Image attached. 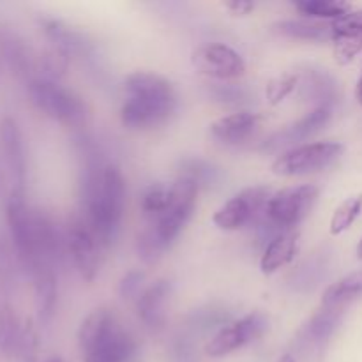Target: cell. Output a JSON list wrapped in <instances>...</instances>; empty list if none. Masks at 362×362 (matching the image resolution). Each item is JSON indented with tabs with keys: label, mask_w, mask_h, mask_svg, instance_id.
Returning <instances> with one entry per match:
<instances>
[{
	"label": "cell",
	"mask_w": 362,
	"mask_h": 362,
	"mask_svg": "<svg viewBox=\"0 0 362 362\" xmlns=\"http://www.w3.org/2000/svg\"><path fill=\"white\" fill-rule=\"evenodd\" d=\"M81 154L80 197L83 219L101 246L117 240L126 205V184L120 170L108 163L88 138L78 141Z\"/></svg>",
	"instance_id": "cell-1"
},
{
	"label": "cell",
	"mask_w": 362,
	"mask_h": 362,
	"mask_svg": "<svg viewBox=\"0 0 362 362\" xmlns=\"http://www.w3.org/2000/svg\"><path fill=\"white\" fill-rule=\"evenodd\" d=\"M127 99L120 120L129 129H151L165 124L175 113L177 94L166 78L136 71L126 78Z\"/></svg>",
	"instance_id": "cell-2"
},
{
	"label": "cell",
	"mask_w": 362,
	"mask_h": 362,
	"mask_svg": "<svg viewBox=\"0 0 362 362\" xmlns=\"http://www.w3.org/2000/svg\"><path fill=\"white\" fill-rule=\"evenodd\" d=\"M78 346L85 362H134L138 352L133 336L106 308L85 318L78 331Z\"/></svg>",
	"instance_id": "cell-3"
},
{
	"label": "cell",
	"mask_w": 362,
	"mask_h": 362,
	"mask_svg": "<svg viewBox=\"0 0 362 362\" xmlns=\"http://www.w3.org/2000/svg\"><path fill=\"white\" fill-rule=\"evenodd\" d=\"M28 98L37 110L67 127H80L87 120V106L74 92L48 78H32L27 85Z\"/></svg>",
	"instance_id": "cell-4"
},
{
	"label": "cell",
	"mask_w": 362,
	"mask_h": 362,
	"mask_svg": "<svg viewBox=\"0 0 362 362\" xmlns=\"http://www.w3.org/2000/svg\"><path fill=\"white\" fill-rule=\"evenodd\" d=\"M197 194L198 187L191 180L179 177L173 182L172 205L161 216L148 221V225L145 226V230L152 233V237L158 240V244L165 251L172 246L173 240L179 237V233L182 232L184 226L187 225V221L193 216L194 205H197Z\"/></svg>",
	"instance_id": "cell-5"
},
{
	"label": "cell",
	"mask_w": 362,
	"mask_h": 362,
	"mask_svg": "<svg viewBox=\"0 0 362 362\" xmlns=\"http://www.w3.org/2000/svg\"><path fill=\"white\" fill-rule=\"evenodd\" d=\"M7 226L14 251L28 274L39 267L35 250V211L25 202L23 191H14L7 200Z\"/></svg>",
	"instance_id": "cell-6"
},
{
	"label": "cell",
	"mask_w": 362,
	"mask_h": 362,
	"mask_svg": "<svg viewBox=\"0 0 362 362\" xmlns=\"http://www.w3.org/2000/svg\"><path fill=\"white\" fill-rule=\"evenodd\" d=\"M343 154V145L336 141H317L292 148L279 156L272 163V172L276 175L296 177L308 175V173L322 172L334 165Z\"/></svg>",
	"instance_id": "cell-7"
},
{
	"label": "cell",
	"mask_w": 362,
	"mask_h": 362,
	"mask_svg": "<svg viewBox=\"0 0 362 362\" xmlns=\"http://www.w3.org/2000/svg\"><path fill=\"white\" fill-rule=\"evenodd\" d=\"M272 197L271 187H247L243 193L226 202L214 214V225L221 230H239L243 226H255L267 211Z\"/></svg>",
	"instance_id": "cell-8"
},
{
	"label": "cell",
	"mask_w": 362,
	"mask_h": 362,
	"mask_svg": "<svg viewBox=\"0 0 362 362\" xmlns=\"http://www.w3.org/2000/svg\"><path fill=\"white\" fill-rule=\"evenodd\" d=\"M318 200V187L310 186H297L286 187V189L278 191L271 197L267 204L269 221L274 223L285 232H290L296 225H299L304 218L311 212Z\"/></svg>",
	"instance_id": "cell-9"
},
{
	"label": "cell",
	"mask_w": 362,
	"mask_h": 362,
	"mask_svg": "<svg viewBox=\"0 0 362 362\" xmlns=\"http://www.w3.org/2000/svg\"><path fill=\"white\" fill-rule=\"evenodd\" d=\"M269 329V320L262 313H251L240 320L226 324L225 327L219 329L214 338L209 341L207 354L211 357H223L235 350L243 349L244 345L251 341H257L260 336Z\"/></svg>",
	"instance_id": "cell-10"
},
{
	"label": "cell",
	"mask_w": 362,
	"mask_h": 362,
	"mask_svg": "<svg viewBox=\"0 0 362 362\" xmlns=\"http://www.w3.org/2000/svg\"><path fill=\"white\" fill-rule=\"evenodd\" d=\"M67 246L74 267L78 269L85 281H94L99 272V240L83 218H74L67 225Z\"/></svg>",
	"instance_id": "cell-11"
},
{
	"label": "cell",
	"mask_w": 362,
	"mask_h": 362,
	"mask_svg": "<svg viewBox=\"0 0 362 362\" xmlns=\"http://www.w3.org/2000/svg\"><path fill=\"white\" fill-rule=\"evenodd\" d=\"M193 64L200 73L218 80H232L243 76L246 71L244 59L230 46L221 42L204 45L193 53Z\"/></svg>",
	"instance_id": "cell-12"
},
{
	"label": "cell",
	"mask_w": 362,
	"mask_h": 362,
	"mask_svg": "<svg viewBox=\"0 0 362 362\" xmlns=\"http://www.w3.org/2000/svg\"><path fill=\"white\" fill-rule=\"evenodd\" d=\"M329 120H331V110L329 108L313 110V112H310L306 117L297 120V122H292L290 126L283 127V129L276 131L274 134H271V136L262 144V151L278 152L281 151V148L290 147V145L308 140V138L313 136L315 133H318V131L329 122Z\"/></svg>",
	"instance_id": "cell-13"
},
{
	"label": "cell",
	"mask_w": 362,
	"mask_h": 362,
	"mask_svg": "<svg viewBox=\"0 0 362 362\" xmlns=\"http://www.w3.org/2000/svg\"><path fill=\"white\" fill-rule=\"evenodd\" d=\"M0 151L13 177L14 191H23L25 177H27V156H25L20 126L13 117H4L0 120Z\"/></svg>",
	"instance_id": "cell-14"
},
{
	"label": "cell",
	"mask_w": 362,
	"mask_h": 362,
	"mask_svg": "<svg viewBox=\"0 0 362 362\" xmlns=\"http://www.w3.org/2000/svg\"><path fill=\"white\" fill-rule=\"evenodd\" d=\"M297 90L303 101L315 105V110H331L338 99V83L334 78L325 69H317V67H308L299 74Z\"/></svg>",
	"instance_id": "cell-15"
},
{
	"label": "cell",
	"mask_w": 362,
	"mask_h": 362,
	"mask_svg": "<svg viewBox=\"0 0 362 362\" xmlns=\"http://www.w3.org/2000/svg\"><path fill=\"white\" fill-rule=\"evenodd\" d=\"M332 45L339 64H349L362 49V9L352 11L345 18L332 21Z\"/></svg>",
	"instance_id": "cell-16"
},
{
	"label": "cell",
	"mask_w": 362,
	"mask_h": 362,
	"mask_svg": "<svg viewBox=\"0 0 362 362\" xmlns=\"http://www.w3.org/2000/svg\"><path fill=\"white\" fill-rule=\"evenodd\" d=\"M0 55L16 76L30 81L35 69V57L30 46L18 34L11 30H0Z\"/></svg>",
	"instance_id": "cell-17"
},
{
	"label": "cell",
	"mask_w": 362,
	"mask_h": 362,
	"mask_svg": "<svg viewBox=\"0 0 362 362\" xmlns=\"http://www.w3.org/2000/svg\"><path fill=\"white\" fill-rule=\"evenodd\" d=\"M170 292H172V285L168 279H159L138 296V317L147 327L158 329L165 324V304Z\"/></svg>",
	"instance_id": "cell-18"
},
{
	"label": "cell",
	"mask_w": 362,
	"mask_h": 362,
	"mask_svg": "<svg viewBox=\"0 0 362 362\" xmlns=\"http://www.w3.org/2000/svg\"><path fill=\"white\" fill-rule=\"evenodd\" d=\"M41 27L46 37L52 41L53 49H59L64 55H87L90 52L92 45L87 41V37L81 32L67 27L62 21L53 20V18H42Z\"/></svg>",
	"instance_id": "cell-19"
},
{
	"label": "cell",
	"mask_w": 362,
	"mask_h": 362,
	"mask_svg": "<svg viewBox=\"0 0 362 362\" xmlns=\"http://www.w3.org/2000/svg\"><path fill=\"white\" fill-rule=\"evenodd\" d=\"M258 126V115L250 112L232 113V115L221 117L211 126V133L216 140L226 145L243 144L244 140L253 134Z\"/></svg>",
	"instance_id": "cell-20"
},
{
	"label": "cell",
	"mask_w": 362,
	"mask_h": 362,
	"mask_svg": "<svg viewBox=\"0 0 362 362\" xmlns=\"http://www.w3.org/2000/svg\"><path fill=\"white\" fill-rule=\"evenodd\" d=\"M35 288V306L41 324L48 325L55 315L57 308V276L55 269L49 265H41L32 272Z\"/></svg>",
	"instance_id": "cell-21"
},
{
	"label": "cell",
	"mask_w": 362,
	"mask_h": 362,
	"mask_svg": "<svg viewBox=\"0 0 362 362\" xmlns=\"http://www.w3.org/2000/svg\"><path fill=\"white\" fill-rule=\"evenodd\" d=\"M297 246H299V232H296V230H290V232H285L279 237H276L265 247L264 257H262L260 262L262 272L264 274H272L278 269L288 265L296 258Z\"/></svg>",
	"instance_id": "cell-22"
},
{
	"label": "cell",
	"mask_w": 362,
	"mask_h": 362,
	"mask_svg": "<svg viewBox=\"0 0 362 362\" xmlns=\"http://www.w3.org/2000/svg\"><path fill=\"white\" fill-rule=\"evenodd\" d=\"M276 34L300 41H327L332 39V21L322 23L317 20H285L272 25Z\"/></svg>",
	"instance_id": "cell-23"
},
{
	"label": "cell",
	"mask_w": 362,
	"mask_h": 362,
	"mask_svg": "<svg viewBox=\"0 0 362 362\" xmlns=\"http://www.w3.org/2000/svg\"><path fill=\"white\" fill-rule=\"evenodd\" d=\"M23 327L25 324H21L13 308L7 304L0 306V352L4 356L18 357Z\"/></svg>",
	"instance_id": "cell-24"
},
{
	"label": "cell",
	"mask_w": 362,
	"mask_h": 362,
	"mask_svg": "<svg viewBox=\"0 0 362 362\" xmlns=\"http://www.w3.org/2000/svg\"><path fill=\"white\" fill-rule=\"evenodd\" d=\"M359 296H362V269L350 272L349 276H345L338 283L329 286L325 290L322 304H324V308L338 310L339 306H343L345 303H349V300L356 299Z\"/></svg>",
	"instance_id": "cell-25"
},
{
	"label": "cell",
	"mask_w": 362,
	"mask_h": 362,
	"mask_svg": "<svg viewBox=\"0 0 362 362\" xmlns=\"http://www.w3.org/2000/svg\"><path fill=\"white\" fill-rule=\"evenodd\" d=\"M179 177L187 179L200 189V187H212L221 180V172L218 166L200 158H184L179 163Z\"/></svg>",
	"instance_id": "cell-26"
},
{
	"label": "cell",
	"mask_w": 362,
	"mask_h": 362,
	"mask_svg": "<svg viewBox=\"0 0 362 362\" xmlns=\"http://www.w3.org/2000/svg\"><path fill=\"white\" fill-rule=\"evenodd\" d=\"M297 11L310 16V20L338 21L352 13V6L343 0H300L296 2Z\"/></svg>",
	"instance_id": "cell-27"
},
{
	"label": "cell",
	"mask_w": 362,
	"mask_h": 362,
	"mask_svg": "<svg viewBox=\"0 0 362 362\" xmlns=\"http://www.w3.org/2000/svg\"><path fill=\"white\" fill-rule=\"evenodd\" d=\"M173 200V182L172 184H152L141 194V212L148 221L161 216L172 205Z\"/></svg>",
	"instance_id": "cell-28"
},
{
	"label": "cell",
	"mask_w": 362,
	"mask_h": 362,
	"mask_svg": "<svg viewBox=\"0 0 362 362\" xmlns=\"http://www.w3.org/2000/svg\"><path fill=\"white\" fill-rule=\"evenodd\" d=\"M339 324V313L338 310L332 308H324L320 313L315 315L310 320V324L304 329V336L308 341L311 343H324L325 339L331 338L334 329Z\"/></svg>",
	"instance_id": "cell-29"
},
{
	"label": "cell",
	"mask_w": 362,
	"mask_h": 362,
	"mask_svg": "<svg viewBox=\"0 0 362 362\" xmlns=\"http://www.w3.org/2000/svg\"><path fill=\"white\" fill-rule=\"evenodd\" d=\"M325 272V260L322 257H311L310 260L304 262L292 276V285L293 288L299 290V292H310L315 286L318 285V281L322 279Z\"/></svg>",
	"instance_id": "cell-30"
},
{
	"label": "cell",
	"mask_w": 362,
	"mask_h": 362,
	"mask_svg": "<svg viewBox=\"0 0 362 362\" xmlns=\"http://www.w3.org/2000/svg\"><path fill=\"white\" fill-rule=\"evenodd\" d=\"M362 212V193L350 197L339 205L334 211L331 219V233L332 235H339L345 230H349L354 225L359 214Z\"/></svg>",
	"instance_id": "cell-31"
},
{
	"label": "cell",
	"mask_w": 362,
	"mask_h": 362,
	"mask_svg": "<svg viewBox=\"0 0 362 362\" xmlns=\"http://www.w3.org/2000/svg\"><path fill=\"white\" fill-rule=\"evenodd\" d=\"M209 94L214 101L223 103V105H243L250 98L246 88L235 83H211Z\"/></svg>",
	"instance_id": "cell-32"
},
{
	"label": "cell",
	"mask_w": 362,
	"mask_h": 362,
	"mask_svg": "<svg viewBox=\"0 0 362 362\" xmlns=\"http://www.w3.org/2000/svg\"><path fill=\"white\" fill-rule=\"evenodd\" d=\"M297 83H299V74H285V76L274 78L267 83V88H265V94H267V99L271 105H278L283 99L288 98L293 90L297 88Z\"/></svg>",
	"instance_id": "cell-33"
},
{
	"label": "cell",
	"mask_w": 362,
	"mask_h": 362,
	"mask_svg": "<svg viewBox=\"0 0 362 362\" xmlns=\"http://www.w3.org/2000/svg\"><path fill=\"white\" fill-rule=\"evenodd\" d=\"M226 322V313L219 308H205V310H198L191 315V327L197 329V331H209V329H214L218 325L225 327Z\"/></svg>",
	"instance_id": "cell-34"
},
{
	"label": "cell",
	"mask_w": 362,
	"mask_h": 362,
	"mask_svg": "<svg viewBox=\"0 0 362 362\" xmlns=\"http://www.w3.org/2000/svg\"><path fill=\"white\" fill-rule=\"evenodd\" d=\"M35 350H37V336H35V329L32 327L30 322H27L23 327V338H21L18 357L23 362H34Z\"/></svg>",
	"instance_id": "cell-35"
},
{
	"label": "cell",
	"mask_w": 362,
	"mask_h": 362,
	"mask_svg": "<svg viewBox=\"0 0 362 362\" xmlns=\"http://www.w3.org/2000/svg\"><path fill=\"white\" fill-rule=\"evenodd\" d=\"M141 283H144V272L141 271H129L122 278L119 285V293L122 299H133L138 297L141 288Z\"/></svg>",
	"instance_id": "cell-36"
},
{
	"label": "cell",
	"mask_w": 362,
	"mask_h": 362,
	"mask_svg": "<svg viewBox=\"0 0 362 362\" xmlns=\"http://www.w3.org/2000/svg\"><path fill=\"white\" fill-rule=\"evenodd\" d=\"M226 9L232 14H237V16H246L251 11L255 9V4L250 2V0H232V2L225 4Z\"/></svg>",
	"instance_id": "cell-37"
},
{
	"label": "cell",
	"mask_w": 362,
	"mask_h": 362,
	"mask_svg": "<svg viewBox=\"0 0 362 362\" xmlns=\"http://www.w3.org/2000/svg\"><path fill=\"white\" fill-rule=\"evenodd\" d=\"M357 99H359V103L362 105V76H361L359 83H357Z\"/></svg>",
	"instance_id": "cell-38"
},
{
	"label": "cell",
	"mask_w": 362,
	"mask_h": 362,
	"mask_svg": "<svg viewBox=\"0 0 362 362\" xmlns=\"http://www.w3.org/2000/svg\"><path fill=\"white\" fill-rule=\"evenodd\" d=\"M279 362H296V359H293L292 356H285V357H283V359L279 361Z\"/></svg>",
	"instance_id": "cell-39"
},
{
	"label": "cell",
	"mask_w": 362,
	"mask_h": 362,
	"mask_svg": "<svg viewBox=\"0 0 362 362\" xmlns=\"http://www.w3.org/2000/svg\"><path fill=\"white\" fill-rule=\"evenodd\" d=\"M46 362H64V361L60 359V357H49V359L46 361Z\"/></svg>",
	"instance_id": "cell-40"
},
{
	"label": "cell",
	"mask_w": 362,
	"mask_h": 362,
	"mask_svg": "<svg viewBox=\"0 0 362 362\" xmlns=\"http://www.w3.org/2000/svg\"><path fill=\"white\" fill-rule=\"evenodd\" d=\"M357 255H359V258H362V240L359 243V246H357Z\"/></svg>",
	"instance_id": "cell-41"
},
{
	"label": "cell",
	"mask_w": 362,
	"mask_h": 362,
	"mask_svg": "<svg viewBox=\"0 0 362 362\" xmlns=\"http://www.w3.org/2000/svg\"><path fill=\"white\" fill-rule=\"evenodd\" d=\"M0 186H2V173H0Z\"/></svg>",
	"instance_id": "cell-42"
}]
</instances>
